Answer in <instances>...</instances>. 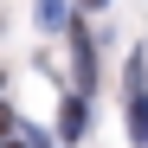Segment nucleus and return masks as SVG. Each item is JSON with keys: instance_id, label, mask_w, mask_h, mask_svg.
I'll list each match as a JSON object with an SVG mask.
<instances>
[{"instance_id": "nucleus-1", "label": "nucleus", "mask_w": 148, "mask_h": 148, "mask_svg": "<svg viewBox=\"0 0 148 148\" xmlns=\"http://www.w3.org/2000/svg\"><path fill=\"white\" fill-rule=\"evenodd\" d=\"M64 39H71V64H77V90H97V39L84 26H71Z\"/></svg>"}, {"instance_id": "nucleus-2", "label": "nucleus", "mask_w": 148, "mask_h": 148, "mask_svg": "<svg viewBox=\"0 0 148 148\" xmlns=\"http://www.w3.org/2000/svg\"><path fill=\"white\" fill-rule=\"evenodd\" d=\"M84 122H90V116H84V90H71L64 110H58V135H64V142H84Z\"/></svg>"}, {"instance_id": "nucleus-3", "label": "nucleus", "mask_w": 148, "mask_h": 148, "mask_svg": "<svg viewBox=\"0 0 148 148\" xmlns=\"http://www.w3.org/2000/svg\"><path fill=\"white\" fill-rule=\"evenodd\" d=\"M39 26L45 32H71V7L64 0H39Z\"/></svg>"}, {"instance_id": "nucleus-4", "label": "nucleus", "mask_w": 148, "mask_h": 148, "mask_svg": "<svg viewBox=\"0 0 148 148\" xmlns=\"http://www.w3.org/2000/svg\"><path fill=\"white\" fill-rule=\"evenodd\" d=\"M19 135H26V142H32V148H52V142H45V135H39V129H19Z\"/></svg>"}, {"instance_id": "nucleus-5", "label": "nucleus", "mask_w": 148, "mask_h": 148, "mask_svg": "<svg viewBox=\"0 0 148 148\" xmlns=\"http://www.w3.org/2000/svg\"><path fill=\"white\" fill-rule=\"evenodd\" d=\"M77 7H103V0H77Z\"/></svg>"}]
</instances>
